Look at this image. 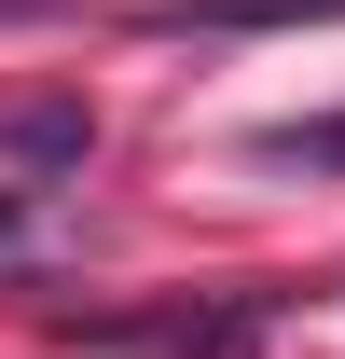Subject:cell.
I'll use <instances>...</instances> for the list:
<instances>
[{"instance_id":"2","label":"cell","mask_w":345,"mask_h":359,"mask_svg":"<svg viewBox=\"0 0 345 359\" xmlns=\"http://www.w3.org/2000/svg\"><path fill=\"white\" fill-rule=\"evenodd\" d=\"M152 42H262V28H345V0H138Z\"/></svg>"},{"instance_id":"1","label":"cell","mask_w":345,"mask_h":359,"mask_svg":"<svg viewBox=\"0 0 345 359\" xmlns=\"http://www.w3.org/2000/svg\"><path fill=\"white\" fill-rule=\"evenodd\" d=\"M262 304H152V318H83V346H125V359H249Z\"/></svg>"},{"instance_id":"3","label":"cell","mask_w":345,"mask_h":359,"mask_svg":"<svg viewBox=\"0 0 345 359\" xmlns=\"http://www.w3.org/2000/svg\"><path fill=\"white\" fill-rule=\"evenodd\" d=\"M0 152H14V166H83V152H97V111H83V97H14V111H0Z\"/></svg>"},{"instance_id":"4","label":"cell","mask_w":345,"mask_h":359,"mask_svg":"<svg viewBox=\"0 0 345 359\" xmlns=\"http://www.w3.org/2000/svg\"><path fill=\"white\" fill-rule=\"evenodd\" d=\"M249 166H304V180L345 166V111H318V125H262V138H249Z\"/></svg>"}]
</instances>
